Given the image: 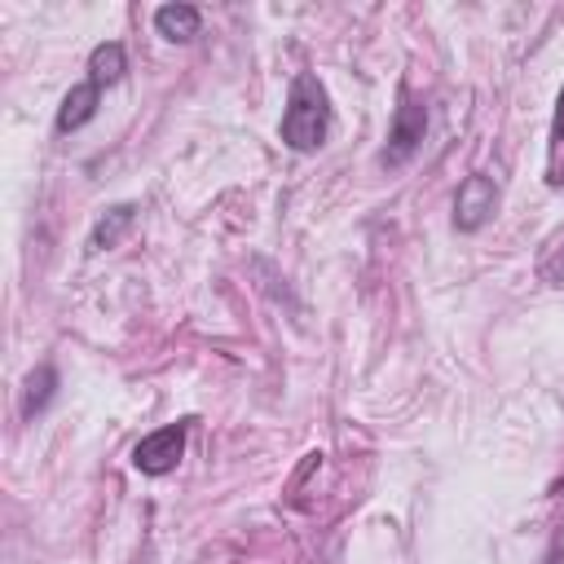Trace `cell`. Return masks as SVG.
I'll return each instance as SVG.
<instances>
[{"instance_id": "6da1fadb", "label": "cell", "mask_w": 564, "mask_h": 564, "mask_svg": "<svg viewBox=\"0 0 564 564\" xmlns=\"http://www.w3.org/2000/svg\"><path fill=\"white\" fill-rule=\"evenodd\" d=\"M326 132H330V97H326V88H322L317 75L300 70V75L291 79L278 137H282V145H291L295 154H313V150L326 145Z\"/></svg>"}, {"instance_id": "7a4b0ae2", "label": "cell", "mask_w": 564, "mask_h": 564, "mask_svg": "<svg viewBox=\"0 0 564 564\" xmlns=\"http://www.w3.org/2000/svg\"><path fill=\"white\" fill-rule=\"evenodd\" d=\"M423 132H427V110L414 97H401V106L392 115V128H388V145L379 150V167H388V172L405 167L419 154Z\"/></svg>"}, {"instance_id": "3957f363", "label": "cell", "mask_w": 564, "mask_h": 564, "mask_svg": "<svg viewBox=\"0 0 564 564\" xmlns=\"http://www.w3.org/2000/svg\"><path fill=\"white\" fill-rule=\"evenodd\" d=\"M494 212H498V185L485 172L463 176V185L454 194V229L458 234H476V229H485L494 220Z\"/></svg>"}, {"instance_id": "277c9868", "label": "cell", "mask_w": 564, "mask_h": 564, "mask_svg": "<svg viewBox=\"0 0 564 564\" xmlns=\"http://www.w3.org/2000/svg\"><path fill=\"white\" fill-rule=\"evenodd\" d=\"M185 454V423H167V427H154L150 436L137 441L132 449V467L145 471V476H167Z\"/></svg>"}, {"instance_id": "5b68a950", "label": "cell", "mask_w": 564, "mask_h": 564, "mask_svg": "<svg viewBox=\"0 0 564 564\" xmlns=\"http://www.w3.org/2000/svg\"><path fill=\"white\" fill-rule=\"evenodd\" d=\"M97 106H101V88L93 84V79H84V84H75L66 97H62V106H57V132H75V128H84L93 115H97Z\"/></svg>"}, {"instance_id": "8992f818", "label": "cell", "mask_w": 564, "mask_h": 564, "mask_svg": "<svg viewBox=\"0 0 564 564\" xmlns=\"http://www.w3.org/2000/svg\"><path fill=\"white\" fill-rule=\"evenodd\" d=\"M198 26H203V13H198L194 4H185V0L154 9V31H159L163 40H172V44H189V40L198 35Z\"/></svg>"}, {"instance_id": "52a82bcc", "label": "cell", "mask_w": 564, "mask_h": 564, "mask_svg": "<svg viewBox=\"0 0 564 564\" xmlns=\"http://www.w3.org/2000/svg\"><path fill=\"white\" fill-rule=\"evenodd\" d=\"M137 225V207L132 203H115L97 225H93V234H88V251L97 256V251H110V247H119L123 242V234Z\"/></svg>"}, {"instance_id": "ba28073f", "label": "cell", "mask_w": 564, "mask_h": 564, "mask_svg": "<svg viewBox=\"0 0 564 564\" xmlns=\"http://www.w3.org/2000/svg\"><path fill=\"white\" fill-rule=\"evenodd\" d=\"M123 70H128V53H123V44H119V40H106V44H97V48L88 53V79H93L97 88L119 84V79H123Z\"/></svg>"}, {"instance_id": "9c48e42d", "label": "cell", "mask_w": 564, "mask_h": 564, "mask_svg": "<svg viewBox=\"0 0 564 564\" xmlns=\"http://www.w3.org/2000/svg\"><path fill=\"white\" fill-rule=\"evenodd\" d=\"M53 397H57V370L44 361V366H35V370L26 375V383H22V419L44 414V410L53 405Z\"/></svg>"}, {"instance_id": "30bf717a", "label": "cell", "mask_w": 564, "mask_h": 564, "mask_svg": "<svg viewBox=\"0 0 564 564\" xmlns=\"http://www.w3.org/2000/svg\"><path fill=\"white\" fill-rule=\"evenodd\" d=\"M560 141H564V88H560V97H555V115H551V150H560Z\"/></svg>"}, {"instance_id": "8fae6325", "label": "cell", "mask_w": 564, "mask_h": 564, "mask_svg": "<svg viewBox=\"0 0 564 564\" xmlns=\"http://www.w3.org/2000/svg\"><path fill=\"white\" fill-rule=\"evenodd\" d=\"M542 278H546V282H555V286H564V247L542 264Z\"/></svg>"}, {"instance_id": "7c38bea8", "label": "cell", "mask_w": 564, "mask_h": 564, "mask_svg": "<svg viewBox=\"0 0 564 564\" xmlns=\"http://www.w3.org/2000/svg\"><path fill=\"white\" fill-rule=\"evenodd\" d=\"M542 564H564V538H560V533L551 538V546H546V555H542Z\"/></svg>"}]
</instances>
